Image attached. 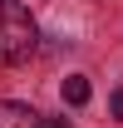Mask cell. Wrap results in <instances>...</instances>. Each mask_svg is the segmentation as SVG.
I'll return each mask as SVG.
<instances>
[{"label":"cell","mask_w":123,"mask_h":128,"mask_svg":"<svg viewBox=\"0 0 123 128\" xmlns=\"http://www.w3.org/2000/svg\"><path fill=\"white\" fill-rule=\"evenodd\" d=\"M34 49H40V30L30 10L20 0H0V64H25Z\"/></svg>","instance_id":"obj_1"},{"label":"cell","mask_w":123,"mask_h":128,"mask_svg":"<svg viewBox=\"0 0 123 128\" xmlns=\"http://www.w3.org/2000/svg\"><path fill=\"white\" fill-rule=\"evenodd\" d=\"M0 128H40V113L25 104H0Z\"/></svg>","instance_id":"obj_2"},{"label":"cell","mask_w":123,"mask_h":128,"mask_svg":"<svg viewBox=\"0 0 123 128\" xmlns=\"http://www.w3.org/2000/svg\"><path fill=\"white\" fill-rule=\"evenodd\" d=\"M59 94H64V104H74V108H79V104H89V79H84V74H69Z\"/></svg>","instance_id":"obj_3"},{"label":"cell","mask_w":123,"mask_h":128,"mask_svg":"<svg viewBox=\"0 0 123 128\" xmlns=\"http://www.w3.org/2000/svg\"><path fill=\"white\" fill-rule=\"evenodd\" d=\"M108 108H113V118H123V89H113V98H108Z\"/></svg>","instance_id":"obj_4"},{"label":"cell","mask_w":123,"mask_h":128,"mask_svg":"<svg viewBox=\"0 0 123 128\" xmlns=\"http://www.w3.org/2000/svg\"><path fill=\"white\" fill-rule=\"evenodd\" d=\"M49 128H69V123H64V118H54V123H49Z\"/></svg>","instance_id":"obj_5"}]
</instances>
